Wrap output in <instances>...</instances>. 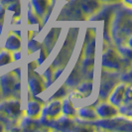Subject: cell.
Here are the masks:
<instances>
[{
  "label": "cell",
  "mask_w": 132,
  "mask_h": 132,
  "mask_svg": "<svg viewBox=\"0 0 132 132\" xmlns=\"http://www.w3.org/2000/svg\"><path fill=\"white\" fill-rule=\"evenodd\" d=\"M131 10H118L112 22V37L117 46L127 45L126 42L131 37Z\"/></svg>",
  "instance_id": "cell-1"
},
{
  "label": "cell",
  "mask_w": 132,
  "mask_h": 132,
  "mask_svg": "<svg viewBox=\"0 0 132 132\" xmlns=\"http://www.w3.org/2000/svg\"><path fill=\"white\" fill-rule=\"evenodd\" d=\"M24 115L25 112L21 109L20 99L11 97L0 102V122L4 126H8L6 129L19 125Z\"/></svg>",
  "instance_id": "cell-2"
},
{
  "label": "cell",
  "mask_w": 132,
  "mask_h": 132,
  "mask_svg": "<svg viewBox=\"0 0 132 132\" xmlns=\"http://www.w3.org/2000/svg\"><path fill=\"white\" fill-rule=\"evenodd\" d=\"M0 89L1 94L5 98H17L21 96V81L20 79L13 73H4L0 77Z\"/></svg>",
  "instance_id": "cell-3"
},
{
  "label": "cell",
  "mask_w": 132,
  "mask_h": 132,
  "mask_svg": "<svg viewBox=\"0 0 132 132\" xmlns=\"http://www.w3.org/2000/svg\"><path fill=\"white\" fill-rule=\"evenodd\" d=\"M102 67L109 71L120 72L130 68V60L124 58L112 48H107L102 55Z\"/></svg>",
  "instance_id": "cell-4"
},
{
  "label": "cell",
  "mask_w": 132,
  "mask_h": 132,
  "mask_svg": "<svg viewBox=\"0 0 132 132\" xmlns=\"http://www.w3.org/2000/svg\"><path fill=\"white\" fill-rule=\"evenodd\" d=\"M92 125L98 126L103 129L108 130H121V131H131V117L124 115H116L111 118H102L101 120H93Z\"/></svg>",
  "instance_id": "cell-5"
},
{
  "label": "cell",
  "mask_w": 132,
  "mask_h": 132,
  "mask_svg": "<svg viewBox=\"0 0 132 132\" xmlns=\"http://www.w3.org/2000/svg\"><path fill=\"white\" fill-rule=\"evenodd\" d=\"M118 72H113L103 69L101 73V82L99 86V97L101 100H106L114 86L118 84Z\"/></svg>",
  "instance_id": "cell-6"
},
{
  "label": "cell",
  "mask_w": 132,
  "mask_h": 132,
  "mask_svg": "<svg viewBox=\"0 0 132 132\" xmlns=\"http://www.w3.org/2000/svg\"><path fill=\"white\" fill-rule=\"evenodd\" d=\"M62 114V100L61 99H52L50 102L42 107L41 115L39 117L40 122L43 126H46V124L54 119L58 118ZM47 127V126H46Z\"/></svg>",
  "instance_id": "cell-7"
},
{
  "label": "cell",
  "mask_w": 132,
  "mask_h": 132,
  "mask_svg": "<svg viewBox=\"0 0 132 132\" xmlns=\"http://www.w3.org/2000/svg\"><path fill=\"white\" fill-rule=\"evenodd\" d=\"M46 126L50 129H55L59 131H73L76 121L72 117H68L64 114H61L58 118L49 121Z\"/></svg>",
  "instance_id": "cell-8"
},
{
  "label": "cell",
  "mask_w": 132,
  "mask_h": 132,
  "mask_svg": "<svg viewBox=\"0 0 132 132\" xmlns=\"http://www.w3.org/2000/svg\"><path fill=\"white\" fill-rule=\"evenodd\" d=\"M28 87L30 89V93L33 97H37L43 90L46 88L45 87V81L43 78H41L35 71H29L28 73Z\"/></svg>",
  "instance_id": "cell-9"
},
{
  "label": "cell",
  "mask_w": 132,
  "mask_h": 132,
  "mask_svg": "<svg viewBox=\"0 0 132 132\" xmlns=\"http://www.w3.org/2000/svg\"><path fill=\"white\" fill-rule=\"evenodd\" d=\"M97 116L100 118H111L118 115V109L115 105L111 104L109 101L102 100L94 107Z\"/></svg>",
  "instance_id": "cell-10"
},
{
  "label": "cell",
  "mask_w": 132,
  "mask_h": 132,
  "mask_svg": "<svg viewBox=\"0 0 132 132\" xmlns=\"http://www.w3.org/2000/svg\"><path fill=\"white\" fill-rule=\"evenodd\" d=\"M126 86H127V84H125V82H118L114 86V88L112 89V92L110 93L108 98H107L111 104L115 105L116 107H118L122 104Z\"/></svg>",
  "instance_id": "cell-11"
},
{
  "label": "cell",
  "mask_w": 132,
  "mask_h": 132,
  "mask_svg": "<svg viewBox=\"0 0 132 132\" xmlns=\"http://www.w3.org/2000/svg\"><path fill=\"white\" fill-rule=\"evenodd\" d=\"M19 125L21 130L23 131H33V130H41V129H49V127H45V128H42V123L40 122L39 118H32V117H29L24 115L22 119L20 120Z\"/></svg>",
  "instance_id": "cell-12"
},
{
  "label": "cell",
  "mask_w": 132,
  "mask_h": 132,
  "mask_svg": "<svg viewBox=\"0 0 132 132\" xmlns=\"http://www.w3.org/2000/svg\"><path fill=\"white\" fill-rule=\"evenodd\" d=\"M42 103L41 101L38 100H30L28 101L27 106L24 110L25 115L32 117V118H39L41 115V111H42Z\"/></svg>",
  "instance_id": "cell-13"
},
{
  "label": "cell",
  "mask_w": 132,
  "mask_h": 132,
  "mask_svg": "<svg viewBox=\"0 0 132 132\" xmlns=\"http://www.w3.org/2000/svg\"><path fill=\"white\" fill-rule=\"evenodd\" d=\"M52 4L51 0H31V6L35 11V13L39 16L41 20L46 14L47 10Z\"/></svg>",
  "instance_id": "cell-14"
},
{
  "label": "cell",
  "mask_w": 132,
  "mask_h": 132,
  "mask_svg": "<svg viewBox=\"0 0 132 132\" xmlns=\"http://www.w3.org/2000/svg\"><path fill=\"white\" fill-rule=\"evenodd\" d=\"M80 8L86 15L95 14L100 9V3L98 0H80Z\"/></svg>",
  "instance_id": "cell-15"
},
{
  "label": "cell",
  "mask_w": 132,
  "mask_h": 132,
  "mask_svg": "<svg viewBox=\"0 0 132 132\" xmlns=\"http://www.w3.org/2000/svg\"><path fill=\"white\" fill-rule=\"evenodd\" d=\"M77 114L79 115V118H81L82 120H86V121H93L98 118L96 111L94 109V106L93 105L80 107L77 110Z\"/></svg>",
  "instance_id": "cell-16"
},
{
  "label": "cell",
  "mask_w": 132,
  "mask_h": 132,
  "mask_svg": "<svg viewBox=\"0 0 132 132\" xmlns=\"http://www.w3.org/2000/svg\"><path fill=\"white\" fill-rule=\"evenodd\" d=\"M116 8H117L116 4H112V5L105 7L101 11H99L94 17H93L92 20H104V28H105L107 22L111 20V16L113 15Z\"/></svg>",
  "instance_id": "cell-17"
},
{
  "label": "cell",
  "mask_w": 132,
  "mask_h": 132,
  "mask_svg": "<svg viewBox=\"0 0 132 132\" xmlns=\"http://www.w3.org/2000/svg\"><path fill=\"white\" fill-rule=\"evenodd\" d=\"M5 49L10 51V52H14L21 49V39L19 36H17L16 34L13 32L9 34V36L7 37V40L5 42Z\"/></svg>",
  "instance_id": "cell-18"
},
{
  "label": "cell",
  "mask_w": 132,
  "mask_h": 132,
  "mask_svg": "<svg viewBox=\"0 0 132 132\" xmlns=\"http://www.w3.org/2000/svg\"><path fill=\"white\" fill-rule=\"evenodd\" d=\"M59 34H60V29L59 28H55V29L50 31V33L47 35L46 39L44 40V48L46 49L47 52L49 54L51 53L52 49H53L54 46H55Z\"/></svg>",
  "instance_id": "cell-19"
},
{
  "label": "cell",
  "mask_w": 132,
  "mask_h": 132,
  "mask_svg": "<svg viewBox=\"0 0 132 132\" xmlns=\"http://www.w3.org/2000/svg\"><path fill=\"white\" fill-rule=\"evenodd\" d=\"M80 69L79 67H75L73 70L72 71L71 75L69 76V78L66 80V86H70V87H77L80 84L81 80V73H80Z\"/></svg>",
  "instance_id": "cell-20"
},
{
  "label": "cell",
  "mask_w": 132,
  "mask_h": 132,
  "mask_svg": "<svg viewBox=\"0 0 132 132\" xmlns=\"http://www.w3.org/2000/svg\"><path fill=\"white\" fill-rule=\"evenodd\" d=\"M62 113L72 118L77 116V110L73 104V100L70 97H66L62 100Z\"/></svg>",
  "instance_id": "cell-21"
},
{
  "label": "cell",
  "mask_w": 132,
  "mask_h": 132,
  "mask_svg": "<svg viewBox=\"0 0 132 132\" xmlns=\"http://www.w3.org/2000/svg\"><path fill=\"white\" fill-rule=\"evenodd\" d=\"M93 82L92 80H85L84 82L79 84V86H77V89L79 93H81L84 95V97H88L90 94H92V92H93Z\"/></svg>",
  "instance_id": "cell-22"
},
{
  "label": "cell",
  "mask_w": 132,
  "mask_h": 132,
  "mask_svg": "<svg viewBox=\"0 0 132 132\" xmlns=\"http://www.w3.org/2000/svg\"><path fill=\"white\" fill-rule=\"evenodd\" d=\"M27 18H28V23L30 25H40L41 24V18L37 14L35 13L31 4L28 6L27 10Z\"/></svg>",
  "instance_id": "cell-23"
},
{
  "label": "cell",
  "mask_w": 132,
  "mask_h": 132,
  "mask_svg": "<svg viewBox=\"0 0 132 132\" xmlns=\"http://www.w3.org/2000/svg\"><path fill=\"white\" fill-rule=\"evenodd\" d=\"M13 62L12 54L8 50H0V67L8 65Z\"/></svg>",
  "instance_id": "cell-24"
},
{
  "label": "cell",
  "mask_w": 132,
  "mask_h": 132,
  "mask_svg": "<svg viewBox=\"0 0 132 132\" xmlns=\"http://www.w3.org/2000/svg\"><path fill=\"white\" fill-rule=\"evenodd\" d=\"M54 68L53 66L49 67L48 69H47L46 71H45V73H43V79H44V81H45V84H46V86H45V87H48V86H50L54 82V80H55V79H54Z\"/></svg>",
  "instance_id": "cell-25"
},
{
  "label": "cell",
  "mask_w": 132,
  "mask_h": 132,
  "mask_svg": "<svg viewBox=\"0 0 132 132\" xmlns=\"http://www.w3.org/2000/svg\"><path fill=\"white\" fill-rule=\"evenodd\" d=\"M94 53H95V39L92 38L87 43H86L85 57H94Z\"/></svg>",
  "instance_id": "cell-26"
},
{
  "label": "cell",
  "mask_w": 132,
  "mask_h": 132,
  "mask_svg": "<svg viewBox=\"0 0 132 132\" xmlns=\"http://www.w3.org/2000/svg\"><path fill=\"white\" fill-rule=\"evenodd\" d=\"M118 112L121 115H124L127 117H131L132 115V103H122L118 106Z\"/></svg>",
  "instance_id": "cell-27"
},
{
  "label": "cell",
  "mask_w": 132,
  "mask_h": 132,
  "mask_svg": "<svg viewBox=\"0 0 132 132\" xmlns=\"http://www.w3.org/2000/svg\"><path fill=\"white\" fill-rule=\"evenodd\" d=\"M41 47H42L41 43L31 38L28 42V54H33L37 51H39Z\"/></svg>",
  "instance_id": "cell-28"
},
{
  "label": "cell",
  "mask_w": 132,
  "mask_h": 132,
  "mask_svg": "<svg viewBox=\"0 0 132 132\" xmlns=\"http://www.w3.org/2000/svg\"><path fill=\"white\" fill-rule=\"evenodd\" d=\"M119 80H121L122 82H125L127 85L131 84L132 80V73H131V69L128 68L124 70V73H122L121 75H119Z\"/></svg>",
  "instance_id": "cell-29"
},
{
  "label": "cell",
  "mask_w": 132,
  "mask_h": 132,
  "mask_svg": "<svg viewBox=\"0 0 132 132\" xmlns=\"http://www.w3.org/2000/svg\"><path fill=\"white\" fill-rule=\"evenodd\" d=\"M67 93H68V90H67L66 85H65V86H61L59 89L54 93V95H52V97L49 100H52V99H62L63 97H65L67 95Z\"/></svg>",
  "instance_id": "cell-30"
},
{
  "label": "cell",
  "mask_w": 132,
  "mask_h": 132,
  "mask_svg": "<svg viewBox=\"0 0 132 132\" xmlns=\"http://www.w3.org/2000/svg\"><path fill=\"white\" fill-rule=\"evenodd\" d=\"M48 55H49V53L47 52L46 49L44 47H41V49H40V56H39V59H38V63H37L38 66H40L47 59V56Z\"/></svg>",
  "instance_id": "cell-31"
},
{
  "label": "cell",
  "mask_w": 132,
  "mask_h": 132,
  "mask_svg": "<svg viewBox=\"0 0 132 132\" xmlns=\"http://www.w3.org/2000/svg\"><path fill=\"white\" fill-rule=\"evenodd\" d=\"M12 58H13V61H19V60H21V58H22L21 51L20 50L14 51V53L12 54Z\"/></svg>",
  "instance_id": "cell-32"
},
{
  "label": "cell",
  "mask_w": 132,
  "mask_h": 132,
  "mask_svg": "<svg viewBox=\"0 0 132 132\" xmlns=\"http://www.w3.org/2000/svg\"><path fill=\"white\" fill-rule=\"evenodd\" d=\"M13 73H15L19 79H21V69H20V68H17L16 70H14Z\"/></svg>",
  "instance_id": "cell-33"
},
{
  "label": "cell",
  "mask_w": 132,
  "mask_h": 132,
  "mask_svg": "<svg viewBox=\"0 0 132 132\" xmlns=\"http://www.w3.org/2000/svg\"><path fill=\"white\" fill-rule=\"evenodd\" d=\"M100 1L107 2V3H116V2H119V1H121V0H100Z\"/></svg>",
  "instance_id": "cell-34"
},
{
  "label": "cell",
  "mask_w": 132,
  "mask_h": 132,
  "mask_svg": "<svg viewBox=\"0 0 132 132\" xmlns=\"http://www.w3.org/2000/svg\"><path fill=\"white\" fill-rule=\"evenodd\" d=\"M124 3H126L128 5V7H130V5H131L132 3V0H124Z\"/></svg>",
  "instance_id": "cell-35"
},
{
  "label": "cell",
  "mask_w": 132,
  "mask_h": 132,
  "mask_svg": "<svg viewBox=\"0 0 132 132\" xmlns=\"http://www.w3.org/2000/svg\"><path fill=\"white\" fill-rule=\"evenodd\" d=\"M3 130H5V126L0 122V131H3Z\"/></svg>",
  "instance_id": "cell-36"
},
{
  "label": "cell",
  "mask_w": 132,
  "mask_h": 132,
  "mask_svg": "<svg viewBox=\"0 0 132 132\" xmlns=\"http://www.w3.org/2000/svg\"><path fill=\"white\" fill-rule=\"evenodd\" d=\"M51 2H52V4H53V5H54V3L56 2V0H51Z\"/></svg>",
  "instance_id": "cell-37"
},
{
  "label": "cell",
  "mask_w": 132,
  "mask_h": 132,
  "mask_svg": "<svg viewBox=\"0 0 132 132\" xmlns=\"http://www.w3.org/2000/svg\"><path fill=\"white\" fill-rule=\"evenodd\" d=\"M0 95H1V89H0Z\"/></svg>",
  "instance_id": "cell-38"
}]
</instances>
